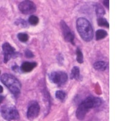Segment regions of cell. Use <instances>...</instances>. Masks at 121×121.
<instances>
[{
	"label": "cell",
	"instance_id": "cell-1",
	"mask_svg": "<svg viewBox=\"0 0 121 121\" xmlns=\"http://www.w3.org/2000/svg\"><path fill=\"white\" fill-rule=\"evenodd\" d=\"M101 104L100 98L90 95L79 104L76 112V116L78 120L82 121L91 109L99 107Z\"/></svg>",
	"mask_w": 121,
	"mask_h": 121
},
{
	"label": "cell",
	"instance_id": "cell-19",
	"mask_svg": "<svg viewBox=\"0 0 121 121\" xmlns=\"http://www.w3.org/2000/svg\"><path fill=\"white\" fill-rule=\"evenodd\" d=\"M39 19L38 17L35 15H30L28 19V22L29 24L33 26H36L39 23Z\"/></svg>",
	"mask_w": 121,
	"mask_h": 121
},
{
	"label": "cell",
	"instance_id": "cell-16",
	"mask_svg": "<svg viewBox=\"0 0 121 121\" xmlns=\"http://www.w3.org/2000/svg\"><path fill=\"white\" fill-rule=\"evenodd\" d=\"M17 38L18 39V40L20 42L25 43L28 41V40L29 39V36L27 33L21 32V33H18V35H17Z\"/></svg>",
	"mask_w": 121,
	"mask_h": 121
},
{
	"label": "cell",
	"instance_id": "cell-25",
	"mask_svg": "<svg viewBox=\"0 0 121 121\" xmlns=\"http://www.w3.org/2000/svg\"><path fill=\"white\" fill-rule=\"evenodd\" d=\"M4 99V97L3 96H1V104H2Z\"/></svg>",
	"mask_w": 121,
	"mask_h": 121
},
{
	"label": "cell",
	"instance_id": "cell-3",
	"mask_svg": "<svg viewBox=\"0 0 121 121\" xmlns=\"http://www.w3.org/2000/svg\"><path fill=\"white\" fill-rule=\"evenodd\" d=\"M1 81L9 90L14 98L18 99L21 90V84L19 80L12 74L4 73L1 76Z\"/></svg>",
	"mask_w": 121,
	"mask_h": 121
},
{
	"label": "cell",
	"instance_id": "cell-23",
	"mask_svg": "<svg viewBox=\"0 0 121 121\" xmlns=\"http://www.w3.org/2000/svg\"><path fill=\"white\" fill-rule=\"evenodd\" d=\"M12 70L13 71V72H16V73H19L20 71H21V69L18 66V65L15 64L13 65L12 67Z\"/></svg>",
	"mask_w": 121,
	"mask_h": 121
},
{
	"label": "cell",
	"instance_id": "cell-15",
	"mask_svg": "<svg viewBox=\"0 0 121 121\" xmlns=\"http://www.w3.org/2000/svg\"><path fill=\"white\" fill-rule=\"evenodd\" d=\"M95 12H96V14L98 18H101L104 15H105V10L104 8L99 4L95 5Z\"/></svg>",
	"mask_w": 121,
	"mask_h": 121
},
{
	"label": "cell",
	"instance_id": "cell-18",
	"mask_svg": "<svg viewBox=\"0 0 121 121\" xmlns=\"http://www.w3.org/2000/svg\"><path fill=\"white\" fill-rule=\"evenodd\" d=\"M97 23L99 27H103L109 28V23L107 19L105 18L101 17V18H98L97 19Z\"/></svg>",
	"mask_w": 121,
	"mask_h": 121
},
{
	"label": "cell",
	"instance_id": "cell-21",
	"mask_svg": "<svg viewBox=\"0 0 121 121\" xmlns=\"http://www.w3.org/2000/svg\"><path fill=\"white\" fill-rule=\"evenodd\" d=\"M24 55L27 58H29V59H30V58H33L35 57V55L33 54V53L30 50L28 49V48L25 50Z\"/></svg>",
	"mask_w": 121,
	"mask_h": 121
},
{
	"label": "cell",
	"instance_id": "cell-14",
	"mask_svg": "<svg viewBox=\"0 0 121 121\" xmlns=\"http://www.w3.org/2000/svg\"><path fill=\"white\" fill-rule=\"evenodd\" d=\"M55 97L59 101L64 102L67 99V93L65 92L64 91L57 90L55 92Z\"/></svg>",
	"mask_w": 121,
	"mask_h": 121
},
{
	"label": "cell",
	"instance_id": "cell-20",
	"mask_svg": "<svg viewBox=\"0 0 121 121\" xmlns=\"http://www.w3.org/2000/svg\"><path fill=\"white\" fill-rule=\"evenodd\" d=\"M15 25L17 26H21L22 28H26L28 27V23L26 20L22 18H18L14 22Z\"/></svg>",
	"mask_w": 121,
	"mask_h": 121
},
{
	"label": "cell",
	"instance_id": "cell-11",
	"mask_svg": "<svg viewBox=\"0 0 121 121\" xmlns=\"http://www.w3.org/2000/svg\"><path fill=\"white\" fill-rule=\"evenodd\" d=\"M70 79H75L78 81H81L82 76L80 73V69L78 66H74L72 68L70 73Z\"/></svg>",
	"mask_w": 121,
	"mask_h": 121
},
{
	"label": "cell",
	"instance_id": "cell-8",
	"mask_svg": "<svg viewBox=\"0 0 121 121\" xmlns=\"http://www.w3.org/2000/svg\"><path fill=\"white\" fill-rule=\"evenodd\" d=\"M40 113V106L36 100H32L29 103L27 111V117L32 121L38 117Z\"/></svg>",
	"mask_w": 121,
	"mask_h": 121
},
{
	"label": "cell",
	"instance_id": "cell-7",
	"mask_svg": "<svg viewBox=\"0 0 121 121\" xmlns=\"http://www.w3.org/2000/svg\"><path fill=\"white\" fill-rule=\"evenodd\" d=\"M60 27L62 30L64 40L67 43H70L73 45H75L74 43V34L69 26L64 20L60 21Z\"/></svg>",
	"mask_w": 121,
	"mask_h": 121
},
{
	"label": "cell",
	"instance_id": "cell-4",
	"mask_svg": "<svg viewBox=\"0 0 121 121\" xmlns=\"http://www.w3.org/2000/svg\"><path fill=\"white\" fill-rule=\"evenodd\" d=\"M1 114L3 118L6 121L19 120L20 116L16 107L11 104H6L1 106Z\"/></svg>",
	"mask_w": 121,
	"mask_h": 121
},
{
	"label": "cell",
	"instance_id": "cell-26",
	"mask_svg": "<svg viewBox=\"0 0 121 121\" xmlns=\"http://www.w3.org/2000/svg\"><path fill=\"white\" fill-rule=\"evenodd\" d=\"M0 87H1V93H2L3 92V87H2L1 85L0 86Z\"/></svg>",
	"mask_w": 121,
	"mask_h": 121
},
{
	"label": "cell",
	"instance_id": "cell-12",
	"mask_svg": "<svg viewBox=\"0 0 121 121\" xmlns=\"http://www.w3.org/2000/svg\"><path fill=\"white\" fill-rule=\"evenodd\" d=\"M108 67V64L105 61L99 60L96 61L93 64V68L97 71L103 72L107 69Z\"/></svg>",
	"mask_w": 121,
	"mask_h": 121
},
{
	"label": "cell",
	"instance_id": "cell-6",
	"mask_svg": "<svg viewBox=\"0 0 121 121\" xmlns=\"http://www.w3.org/2000/svg\"><path fill=\"white\" fill-rule=\"evenodd\" d=\"M2 50H3V55L4 56L3 62L4 64H7L12 58H16L21 56V53L16 51L15 48L7 42L3 44Z\"/></svg>",
	"mask_w": 121,
	"mask_h": 121
},
{
	"label": "cell",
	"instance_id": "cell-9",
	"mask_svg": "<svg viewBox=\"0 0 121 121\" xmlns=\"http://www.w3.org/2000/svg\"><path fill=\"white\" fill-rule=\"evenodd\" d=\"M18 9L24 15H30L36 12V6L32 1L25 0L19 3Z\"/></svg>",
	"mask_w": 121,
	"mask_h": 121
},
{
	"label": "cell",
	"instance_id": "cell-5",
	"mask_svg": "<svg viewBox=\"0 0 121 121\" xmlns=\"http://www.w3.org/2000/svg\"><path fill=\"white\" fill-rule=\"evenodd\" d=\"M50 82L52 84L60 87L64 85L68 81V74L65 72L57 70L50 72L48 75Z\"/></svg>",
	"mask_w": 121,
	"mask_h": 121
},
{
	"label": "cell",
	"instance_id": "cell-10",
	"mask_svg": "<svg viewBox=\"0 0 121 121\" xmlns=\"http://www.w3.org/2000/svg\"><path fill=\"white\" fill-rule=\"evenodd\" d=\"M38 65L36 62H29V61H25L21 64L20 67L21 71L23 73H29L31 72L35 67Z\"/></svg>",
	"mask_w": 121,
	"mask_h": 121
},
{
	"label": "cell",
	"instance_id": "cell-17",
	"mask_svg": "<svg viewBox=\"0 0 121 121\" xmlns=\"http://www.w3.org/2000/svg\"><path fill=\"white\" fill-rule=\"evenodd\" d=\"M76 60L79 64H82L84 62V55L79 47H77L76 50Z\"/></svg>",
	"mask_w": 121,
	"mask_h": 121
},
{
	"label": "cell",
	"instance_id": "cell-13",
	"mask_svg": "<svg viewBox=\"0 0 121 121\" xmlns=\"http://www.w3.org/2000/svg\"><path fill=\"white\" fill-rule=\"evenodd\" d=\"M108 36V33L107 31L102 29L97 30L95 32V38L96 41L103 39Z\"/></svg>",
	"mask_w": 121,
	"mask_h": 121
},
{
	"label": "cell",
	"instance_id": "cell-24",
	"mask_svg": "<svg viewBox=\"0 0 121 121\" xmlns=\"http://www.w3.org/2000/svg\"><path fill=\"white\" fill-rule=\"evenodd\" d=\"M103 4L107 7V8L109 9V1H108V0L103 1Z\"/></svg>",
	"mask_w": 121,
	"mask_h": 121
},
{
	"label": "cell",
	"instance_id": "cell-22",
	"mask_svg": "<svg viewBox=\"0 0 121 121\" xmlns=\"http://www.w3.org/2000/svg\"><path fill=\"white\" fill-rule=\"evenodd\" d=\"M57 60H58V62L59 65H60V66H62V64H63V62H64V57L62 56V55L61 53H59V55L57 56Z\"/></svg>",
	"mask_w": 121,
	"mask_h": 121
},
{
	"label": "cell",
	"instance_id": "cell-2",
	"mask_svg": "<svg viewBox=\"0 0 121 121\" xmlns=\"http://www.w3.org/2000/svg\"><path fill=\"white\" fill-rule=\"evenodd\" d=\"M76 29L79 36L84 41L88 43L93 39V29L90 21L86 18L82 17L77 19Z\"/></svg>",
	"mask_w": 121,
	"mask_h": 121
}]
</instances>
